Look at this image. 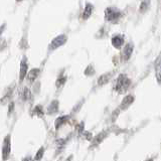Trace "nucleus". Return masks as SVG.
<instances>
[{
    "mask_svg": "<svg viewBox=\"0 0 161 161\" xmlns=\"http://www.w3.org/2000/svg\"><path fill=\"white\" fill-rule=\"evenodd\" d=\"M130 85H131V80L125 74H121L116 80L114 90L118 94H124L128 91Z\"/></svg>",
    "mask_w": 161,
    "mask_h": 161,
    "instance_id": "1",
    "label": "nucleus"
},
{
    "mask_svg": "<svg viewBox=\"0 0 161 161\" xmlns=\"http://www.w3.org/2000/svg\"><path fill=\"white\" fill-rule=\"evenodd\" d=\"M11 154V136L10 134H7L3 139L2 148H1V157L2 161H7L9 159Z\"/></svg>",
    "mask_w": 161,
    "mask_h": 161,
    "instance_id": "2",
    "label": "nucleus"
},
{
    "mask_svg": "<svg viewBox=\"0 0 161 161\" xmlns=\"http://www.w3.org/2000/svg\"><path fill=\"white\" fill-rule=\"evenodd\" d=\"M121 11L116 7H108L105 10V19L107 21H116L121 17Z\"/></svg>",
    "mask_w": 161,
    "mask_h": 161,
    "instance_id": "3",
    "label": "nucleus"
},
{
    "mask_svg": "<svg viewBox=\"0 0 161 161\" xmlns=\"http://www.w3.org/2000/svg\"><path fill=\"white\" fill-rule=\"evenodd\" d=\"M67 39L68 37L65 36V34H61V35H57V37H54L52 42H50V45H49V49L50 50H54L58 49V47H61V45H64L65 42H67Z\"/></svg>",
    "mask_w": 161,
    "mask_h": 161,
    "instance_id": "4",
    "label": "nucleus"
},
{
    "mask_svg": "<svg viewBox=\"0 0 161 161\" xmlns=\"http://www.w3.org/2000/svg\"><path fill=\"white\" fill-rule=\"evenodd\" d=\"M28 73V63L27 58L23 57V58L20 61V71H19V84H21L26 78V75Z\"/></svg>",
    "mask_w": 161,
    "mask_h": 161,
    "instance_id": "5",
    "label": "nucleus"
},
{
    "mask_svg": "<svg viewBox=\"0 0 161 161\" xmlns=\"http://www.w3.org/2000/svg\"><path fill=\"white\" fill-rule=\"evenodd\" d=\"M134 101H135L134 96H132V95H127V96L124 97L122 102H121L120 109L122 110V111H125V110H127L131 105L134 103Z\"/></svg>",
    "mask_w": 161,
    "mask_h": 161,
    "instance_id": "6",
    "label": "nucleus"
},
{
    "mask_svg": "<svg viewBox=\"0 0 161 161\" xmlns=\"http://www.w3.org/2000/svg\"><path fill=\"white\" fill-rule=\"evenodd\" d=\"M132 53H133V45L132 43H127L122 50L121 57H122L124 61H127L131 57V56H132Z\"/></svg>",
    "mask_w": 161,
    "mask_h": 161,
    "instance_id": "7",
    "label": "nucleus"
},
{
    "mask_svg": "<svg viewBox=\"0 0 161 161\" xmlns=\"http://www.w3.org/2000/svg\"><path fill=\"white\" fill-rule=\"evenodd\" d=\"M69 119V115H64V116H60L57 117L54 121V128H56V130H58L61 126L65 125V124L68 123V121Z\"/></svg>",
    "mask_w": 161,
    "mask_h": 161,
    "instance_id": "8",
    "label": "nucleus"
},
{
    "mask_svg": "<svg viewBox=\"0 0 161 161\" xmlns=\"http://www.w3.org/2000/svg\"><path fill=\"white\" fill-rule=\"evenodd\" d=\"M39 74H40V69H32L27 73L26 80L29 83H33L34 80L38 78Z\"/></svg>",
    "mask_w": 161,
    "mask_h": 161,
    "instance_id": "9",
    "label": "nucleus"
},
{
    "mask_svg": "<svg viewBox=\"0 0 161 161\" xmlns=\"http://www.w3.org/2000/svg\"><path fill=\"white\" fill-rule=\"evenodd\" d=\"M124 45V36L122 35H115L112 37V45L115 49H121L122 45Z\"/></svg>",
    "mask_w": 161,
    "mask_h": 161,
    "instance_id": "10",
    "label": "nucleus"
},
{
    "mask_svg": "<svg viewBox=\"0 0 161 161\" xmlns=\"http://www.w3.org/2000/svg\"><path fill=\"white\" fill-rule=\"evenodd\" d=\"M58 105H60V103H58L57 100H54L53 101L52 103H50L49 105V107H47V114L49 115H53V114H56V113H57L58 111Z\"/></svg>",
    "mask_w": 161,
    "mask_h": 161,
    "instance_id": "11",
    "label": "nucleus"
},
{
    "mask_svg": "<svg viewBox=\"0 0 161 161\" xmlns=\"http://www.w3.org/2000/svg\"><path fill=\"white\" fill-rule=\"evenodd\" d=\"M111 78H112V73H107V74L102 75L98 79V86H104L106 84H108Z\"/></svg>",
    "mask_w": 161,
    "mask_h": 161,
    "instance_id": "12",
    "label": "nucleus"
},
{
    "mask_svg": "<svg viewBox=\"0 0 161 161\" xmlns=\"http://www.w3.org/2000/svg\"><path fill=\"white\" fill-rule=\"evenodd\" d=\"M93 9H94L93 5L91 4V3H87L86 7H85V10H84V12H83V18L84 19H88V18L92 15Z\"/></svg>",
    "mask_w": 161,
    "mask_h": 161,
    "instance_id": "13",
    "label": "nucleus"
},
{
    "mask_svg": "<svg viewBox=\"0 0 161 161\" xmlns=\"http://www.w3.org/2000/svg\"><path fill=\"white\" fill-rule=\"evenodd\" d=\"M45 149L43 146H41V147L36 151L34 157L32 158V161H41V159L43 158V155H45Z\"/></svg>",
    "mask_w": 161,
    "mask_h": 161,
    "instance_id": "14",
    "label": "nucleus"
},
{
    "mask_svg": "<svg viewBox=\"0 0 161 161\" xmlns=\"http://www.w3.org/2000/svg\"><path fill=\"white\" fill-rule=\"evenodd\" d=\"M32 114L39 117V118H41V117L45 115V112H43V109H42V106L40 105H37L35 106V107L33 108V110H32Z\"/></svg>",
    "mask_w": 161,
    "mask_h": 161,
    "instance_id": "15",
    "label": "nucleus"
},
{
    "mask_svg": "<svg viewBox=\"0 0 161 161\" xmlns=\"http://www.w3.org/2000/svg\"><path fill=\"white\" fill-rule=\"evenodd\" d=\"M30 96H31V93H30V91H29V89L24 88L22 90V93H21V99H22L24 102H26L30 99Z\"/></svg>",
    "mask_w": 161,
    "mask_h": 161,
    "instance_id": "16",
    "label": "nucleus"
},
{
    "mask_svg": "<svg viewBox=\"0 0 161 161\" xmlns=\"http://www.w3.org/2000/svg\"><path fill=\"white\" fill-rule=\"evenodd\" d=\"M65 83H67V77L61 76V77H60V78L57 80L56 86H57V88H61V87H64L65 85Z\"/></svg>",
    "mask_w": 161,
    "mask_h": 161,
    "instance_id": "17",
    "label": "nucleus"
},
{
    "mask_svg": "<svg viewBox=\"0 0 161 161\" xmlns=\"http://www.w3.org/2000/svg\"><path fill=\"white\" fill-rule=\"evenodd\" d=\"M150 6V0H143L140 5V12H145Z\"/></svg>",
    "mask_w": 161,
    "mask_h": 161,
    "instance_id": "18",
    "label": "nucleus"
},
{
    "mask_svg": "<svg viewBox=\"0 0 161 161\" xmlns=\"http://www.w3.org/2000/svg\"><path fill=\"white\" fill-rule=\"evenodd\" d=\"M105 138H106V134H105L104 132H103V133H100V134L98 135V136H96V137L94 138V142H95L96 144H99L100 142L103 141Z\"/></svg>",
    "mask_w": 161,
    "mask_h": 161,
    "instance_id": "19",
    "label": "nucleus"
},
{
    "mask_svg": "<svg viewBox=\"0 0 161 161\" xmlns=\"http://www.w3.org/2000/svg\"><path fill=\"white\" fill-rule=\"evenodd\" d=\"M95 74V69L93 68V65H89L85 71V75L86 76H93Z\"/></svg>",
    "mask_w": 161,
    "mask_h": 161,
    "instance_id": "20",
    "label": "nucleus"
},
{
    "mask_svg": "<svg viewBox=\"0 0 161 161\" xmlns=\"http://www.w3.org/2000/svg\"><path fill=\"white\" fill-rule=\"evenodd\" d=\"M14 111V102H11V103L9 104V108H8V113H7V114H8V116L11 114V113Z\"/></svg>",
    "mask_w": 161,
    "mask_h": 161,
    "instance_id": "21",
    "label": "nucleus"
},
{
    "mask_svg": "<svg viewBox=\"0 0 161 161\" xmlns=\"http://www.w3.org/2000/svg\"><path fill=\"white\" fill-rule=\"evenodd\" d=\"M21 161H32V157L31 156H26L21 160Z\"/></svg>",
    "mask_w": 161,
    "mask_h": 161,
    "instance_id": "22",
    "label": "nucleus"
},
{
    "mask_svg": "<svg viewBox=\"0 0 161 161\" xmlns=\"http://www.w3.org/2000/svg\"><path fill=\"white\" fill-rule=\"evenodd\" d=\"M5 27V24H3V26H2V28L1 27H0V34H1L2 33V30H3V28H4Z\"/></svg>",
    "mask_w": 161,
    "mask_h": 161,
    "instance_id": "23",
    "label": "nucleus"
},
{
    "mask_svg": "<svg viewBox=\"0 0 161 161\" xmlns=\"http://www.w3.org/2000/svg\"><path fill=\"white\" fill-rule=\"evenodd\" d=\"M144 161H153L152 158H150V159H147V160H144Z\"/></svg>",
    "mask_w": 161,
    "mask_h": 161,
    "instance_id": "24",
    "label": "nucleus"
},
{
    "mask_svg": "<svg viewBox=\"0 0 161 161\" xmlns=\"http://www.w3.org/2000/svg\"><path fill=\"white\" fill-rule=\"evenodd\" d=\"M16 1H21V0H16Z\"/></svg>",
    "mask_w": 161,
    "mask_h": 161,
    "instance_id": "25",
    "label": "nucleus"
}]
</instances>
